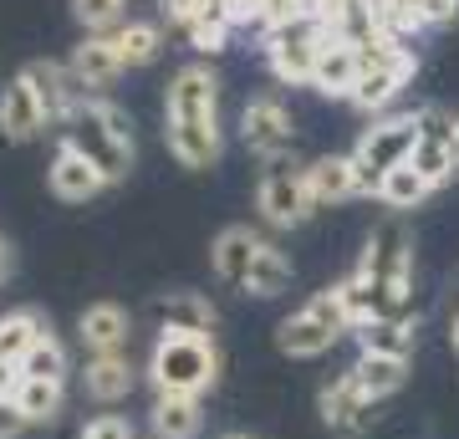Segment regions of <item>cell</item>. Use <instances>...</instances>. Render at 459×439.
<instances>
[{
	"label": "cell",
	"instance_id": "8d00e7d4",
	"mask_svg": "<svg viewBox=\"0 0 459 439\" xmlns=\"http://www.w3.org/2000/svg\"><path fill=\"white\" fill-rule=\"evenodd\" d=\"M159 11H164V16L174 21V26H184V21H189V16L199 11V0H159Z\"/></svg>",
	"mask_w": 459,
	"mask_h": 439
},
{
	"label": "cell",
	"instance_id": "30bf717a",
	"mask_svg": "<svg viewBox=\"0 0 459 439\" xmlns=\"http://www.w3.org/2000/svg\"><path fill=\"white\" fill-rule=\"evenodd\" d=\"M26 87L36 92V102H41V113H47V123H66V118L77 113L87 102V87L77 77H72V66H56V62H31L26 72Z\"/></svg>",
	"mask_w": 459,
	"mask_h": 439
},
{
	"label": "cell",
	"instance_id": "60d3db41",
	"mask_svg": "<svg viewBox=\"0 0 459 439\" xmlns=\"http://www.w3.org/2000/svg\"><path fill=\"white\" fill-rule=\"evenodd\" d=\"M77 439H98V435H92V429H82V435H77Z\"/></svg>",
	"mask_w": 459,
	"mask_h": 439
},
{
	"label": "cell",
	"instance_id": "ee69618b",
	"mask_svg": "<svg viewBox=\"0 0 459 439\" xmlns=\"http://www.w3.org/2000/svg\"><path fill=\"white\" fill-rule=\"evenodd\" d=\"M455 302H459V277H455Z\"/></svg>",
	"mask_w": 459,
	"mask_h": 439
},
{
	"label": "cell",
	"instance_id": "1f68e13d",
	"mask_svg": "<svg viewBox=\"0 0 459 439\" xmlns=\"http://www.w3.org/2000/svg\"><path fill=\"white\" fill-rule=\"evenodd\" d=\"M307 312H312V317H322V322H327L332 332H352V317H347L342 292H337V286H327V292H316L312 302H307Z\"/></svg>",
	"mask_w": 459,
	"mask_h": 439
},
{
	"label": "cell",
	"instance_id": "4316f807",
	"mask_svg": "<svg viewBox=\"0 0 459 439\" xmlns=\"http://www.w3.org/2000/svg\"><path fill=\"white\" fill-rule=\"evenodd\" d=\"M11 399L26 414V424H51L62 414V383H47V378H21V389Z\"/></svg>",
	"mask_w": 459,
	"mask_h": 439
},
{
	"label": "cell",
	"instance_id": "ba28073f",
	"mask_svg": "<svg viewBox=\"0 0 459 439\" xmlns=\"http://www.w3.org/2000/svg\"><path fill=\"white\" fill-rule=\"evenodd\" d=\"M240 144H246L250 154H261V159H286L291 144H296L291 113H286L276 98L246 102V113H240Z\"/></svg>",
	"mask_w": 459,
	"mask_h": 439
},
{
	"label": "cell",
	"instance_id": "7402d4cb",
	"mask_svg": "<svg viewBox=\"0 0 459 439\" xmlns=\"http://www.w3.org/2000/svg\"><path fill=\"white\" fill-rule=\"evenodd\" d=\"M307 184H312V199L316 205H332V199H347L358 195V174H352V154H327V159L307 163Z\"/></svg>",
	"mask_w": 459,
	"mask_h": 439
},
{
	"label": "cell",
	"instance_id": "44dd1931",
	"mask_svg": "<svg viewBox=\"0 0 459 439\" xmlns=\"http://www.w3.org/2000/svg\"><path fill=\"white\" fill-rule=\"evenodd\" d=\"M337 338H342V332H332V327L322 322V317H312V312H296V317H286V322L276 327L281 353H291V358H322Z\"/></svg>",
	"mask_w": 459,
	"mask_h": 439
},
{
	"label": "cell",
	"instance_id": "b9f144b4",
	"mask_svg": "<svg viewBox=\"0 0 459 439\" xmlns=\"http://www.w3.org/2000/svg\"><path fill=\"white\" fill-rule=\"evenodd\" d=\"M455 148H459V118H455Z\"/></svg>",
	"mask_w": 459,
	"mask_h": 439
},
{
	"label": "cell",
	"instance_id": "f546056e",
	"mask_svg": "<svg viewBox=\"0 0 459 439\" xmlns=\"http://www.w3.org/2000/svg\"><path fill=\"white\" fill-rule=\"evenodd\" d=\"M113 47H117V57H123V66H148L159 57V47H164V36H159L153 21H133L123 31H113Z\"/></svg>",
	"mask_w": 459,
	"mask_h": 439
},
{
	"label": "cell",
	"instance_id": "4dcf8cb0",
	"mask_svg": "<svg viewBox=\"0 0 459 439\" xmlns=\"http://www.w3.org/2000/svg\"><path fill=\"white\" fill-rule=\"evenodd\" d=\"M21 378H47V383H66V347L47 332V338H41L31 353L21 358Z\"/></svg>",
	"mask_w": 459,
	"mask_h": 439
},
{
	"label": "cell",
	"instance_id": "d6a6232c",
	"mask_svg": "<svg viewBox=\"0 0 459 439\" xmlns=\"http://www.w3.org/2000/svg\"><path fill=\"white\" fill-rule=\"evenodd\" d=\"M72 16L82 21L87 31H108L123 16V0H72Z\"/></svg>",
	"mask_w": 459,
	"mask_h": 439
},
{
	"label": "cell",
	"instance_id": "f35d334b",
	"mask_svg": "<svg viewBox=\"0 0 459 439\" xmlns=\"http://www.w3.org/2000/svg\"><path fill=\"white\" fill-rule=\"evenodd\" d=\"M5 271H11V256H5V245H0V281H5Z\"/></svg>",
	"mask_w": 459,
	"mask_h": 439
},
{
	"label": "cell",
	"instance_id": "5b68a950",
	"mask_svg": "<svg viewBox=\"0 0 459 439\" xmlns=\"http://www.w3.org/2000/svg\"><path fill=\"white\" fill-rule=\"evenodd\" d=\"M413 144H419V113H403V118H383L358 138L352 148V174H358V195H377V184L388 169L409 163Z\"/></svg>",
	"mask_w": 459,
	"mask_h": 439
},
{
	"label": "cell",
	"instance_id": "ac0fdd59",
	"mask_svg": "<svg viewBox=\"0 0 459 439\" xmlns=\"http://www.w3.org/2000/svg\"><path fill=\"white\" fill-rule=\"evenodd\" d=\"M358 77H362L358 47H347V41H337V36H332L327 51H322V62H316V72H312V87L322 92V98H352Z\"/></svg>",
	"mask_w": 459,
	"mask_h": 439
},
{
	"label": "cell",
	"instance_id": "d590c367",
	"mask_svg": "<svg viewBox=\"0 0 459 439\" xmlns=\"http://www.w3.org/2000/svg\"><path fill=\"white\" fill-rule=\"evenodd\" d=\"M26 429V414L16 408V399H0V439H16Z\"/></svg>",
	"mask_w": 459,
	"mask_h": 439
},
{
	"label": "cell",
	"instance_id": "e0dca14e",
	"mask_svg": "<svg viewBox=\"0 0 459 439\" xmlns=\"http://www.w3.org/2000/svg\"><path fill=\"white\" fill-rule=\"evenodd\" d=\"M66 66H72V77L82 82L87 92H92V87H113V82L128 72L123 57H117V47H113V36H87L82 47L72 51Z\"/></svg>",
	"mask_w": 459,
	"mask_h": 439
},
{
	"label": "cell",
	"instance_id": "ab89813d",
	"mask_svg": "<svg viewBox=\"0 0 459 439\" xmlns=\"http://www.w3.org/2000/svg\"><path fill=\"white\" fill-rule=\"evenodd\" d=\"M449 342H455V353H459V312H455V327H449Z\"/></svg>",
	"mask_w": 459,
	"mask_h": 439
},
{
	"label": "cell",
	"instance_id": "7bdbcfd3",
	"mask_svg": "<svg viewBox=\"0 0 459 439\" xmlns=\"http://www.w3.org/2000/svg\"><path fill=\"white\" fill-rule=\"evenodd\" d=\"M225 439H250V435H225Z\"/></svg>",
	"mask_w": 459,
	"mask_h": 439
},
{
	"label": "cell",
	"instance_id": "603a6c76",
	"mask_svg": "<svg viewBox=\"0 0 459 439\" xmlns=\"http://www.w3.org/2000/svg\"><path fill=\"white\" fill-rule=\"evenodd\" d=\"M47 332L51 327L41 322V312H5V317H0V363L21 368V358H26Z\"/></svg>",
	"mask_w": 459,
	"mask_h": 439
},
{
	"label": "cell",
	"instance_id": "e575fe53",
	"mask_svg": "<svg viewBox=\"0 0 459 439\" xmlns=\"http://www.w3.org/2000/svg\"><path fill=\"white\" fill-rule=\"evenodd\" d=\"M296 11H307V0H261V21H265V31H271L276 21H291Z\"/></svg>",
	"mask_w": 459,
	"mask_h": 439
},
{
	"label": "cell",
	"instance_id": "2e32d148",
	"mask_svg": "<svg viewBox=\"0 0 459 439\" xmlns=\"http://www.w3.org/2000/svg\"><path fill=\"white\" fill-rule=\"evenodd\" d=\"M413 66H419V62H413V51H409V57H398V62H388V66H373V72H362L347 102H352V108H362V113H383V108L398 98V87L413 77Z\"/></svg>",
	"mask_w": 459,
	"mask_h": 439
},
{
	"label": "cell",
	"instance_id": "6da1fadb",
	"mask_svg": "<svg viewBox=\"0 0 459 439\" xmlns=\"http://www.w3.org/2000/svg\"><path fill=\"white\" fill-rule=\"evenodd\" d=\"M169 148L184 169L220 159V77L204 62L179 66L169 82Z\"/></svg>",
	"mask_w": 459,
	"mask_h": 439
},
{
	"label": "cell",
	"instance_id": "836d02e7",
	"mask_svg": "<svg viewBox=\"0 0 459 439\" xmlns=\"http://www.w3.org/2000/svg\"><path fill=\"white\" fill-rule=\"evenodd\" d=\"M419 133H424V138H455V118L429 102V108H419Z\"/></svg>",
	"mask_w": 459,
	"mask_h": 439
},
{
	"label": "cell",
	"instance_id": "f1b7e54d",
	"mask_svg": "<svg viewBox=\"0 0 459 439\" xmlns=\"http://www.w3.org/2000/svg\"><path fill=\"white\" fill-rule=\"evenodd\" d=\"M429 189H434V184H429L424 174L413 169V163H398V169H388V174H383V184H377V199H383L388 210H413V205L429 195Z\"/></svg>",
	"mask_w": 459,
	"mask_h": 439
},
{
	"label": "cell",
	"instance_id": "4fadbf2b",
	"mask_svg": "<svg viewBox=\"0 0 459 439\" xmlns=\"http://www.w3.org/2000/svg\"><path fill=\"white\" fill-rule=\"evenodd\" d=\"M47 180H51V195L56 199H66V205H82V199H92L102 189V174L92 169V163L77 154V148H56V159H51V169H47Z\"/></svg>",
	"mask_w": 459,
	"mask_h": 439
},
{
	"label": "cell",
	"instance_id": "7c38bea8",
	"mask_svg": "<svg viewBox=\"0 0 459 439\" xmlns=\"http://www.w3.org/2000/svg\"><path fill=\"white\" fill-rule=\"evenodd\" d=\"M77 338H82V347L92 353V358H102V353H123V347H128V338H133L128 312L113 307V302L87 307L82 322H77Z\"/></svg>",
	"mask_w": 459,
	"mask_h": 439
},
{
	"label": "cell",
	"instance_id": "5bb4252c",
	"mask_svg": "<svg viewBox=\"0 0 459 439\" xmlns=\"http://www.w3.org/2000/svg\"><path fill=\"white\" fill-rule=\"evenodd\" d=\"M41 128H47V113H41L36 92L26 87V77L5 82V92H0V133H5L11 144H26V138H36Z\"/></svg>",
	"mask_w": 459,
	"mask_h": 439
},
{
	"label": "cell",
	"instance_id": "74e56055",
	"mask_svg": "<svg viewBox=\"0 0 459 439\" xmlns=\"http://www.w3.org/2000/svg\"><path fill=\"white\" fill-rule=\"evenodd\" d=\"M16 389H21V368H11V363H0V399H11Z\"/></svg>",
	"mask_w": 459,
	"mask_h": 439
},
{
	"label": "cell",
	"instance_id": "484cf974",
	"mask_svg": "<svg viewBox=\"0 0 459 439\" xmlns=\"http://www.w3.org/2000/svg\"><path fill=\"white\" fill-rule=\"evenodd\" d=\"M286 286H291V260L281 256V245L265 241L261 256H255V266H250L246 292H250V296H281Z\"/></svg>",
	"mask_w": 459,
	"mask_h": 439
},
{
	"label": "cell",
	"instance_id": "8992f818",
	"mask_svg": "<svg viewBox=\"0 0 459 439\" xmlns=\"http://www.w3.org/2000/svg\"><path fill=\"white\" fill-rule=\"evenodd\" d=\"M255 205H261L265 225H276V230L301 225V220L316 210L312 184H307V169H296L291 159H271L265 163V174H261V189H255Z\"/></svg>",
	"mask_w": 459,
	"mask_h": 439
},
{
	"label": "cell",
	"instance_id": "d6986e66",
	"mask_svg": "<svg viewBox=\"0 0 459 439\" xmlns=\"http://www.w3.org/2000/svg\"><path fill=\"white\" fill-rule=\"evenodd\" d=\"M138 373H133V363L123 353H102V358H87L82 368V389L87 399H98V404H117V399H128Z\"/></svg>",
	"mask_w": 459,
	"mask_h": 439
},
{
	"label": "cell",
	"instance_id": "ffe728a7",
	"mask_svg": "<svg viewBox=\"0 0 459 439\" xmlns=\"http://www.w3.org/2000/svg\"><path fill=\"white\" fill-rule=\"evenodd\" d=\"M148 419H153V439H195L204 424V408L189 393H153Z\"/></svg>",
	"mask_w": 459,
	"mask_h": 439
},
{
	"label": "cell",
	"instance_id": "277c9868",
	"mask_svg": "<svg viewBox=\"0 0 459 439\" xmlns=\"http://www.w3.org/2000/svg\"><path fill=\"white\" fill-rule=\"evenodd\" d=\"M62 133H66L62 144L77 148L108 184L123 180V174L133 169V144L117 138V128L108 123V102H82V108L62 123Z\"/></svg>",
	"mask_w": 459,
	"mask_h": 439
},
{
	"label": "cell",
	"instance_id": "9a60e30c",
	"mask_svg": "<svg viewBox=\"0 0 459 439\" xmlns=\"http://www.w3.org/2000/svg\"><path fill=\"white\" fill-rule=\"evenodd\" d=\"M153 322H159V332H199V338H210L214 307L199 292H169L153 302Z\"/></svg>",
	"mask_w": 459,
	"mask_h": 439
},
{
	"label": "cell",
	"instance_id": "52a82bcc",
	"mask_svg": "<svg viewBox=\"0 0 459 439\" xmlns=\"http://www.w3.org/2000/svg\"><path fill=\"white\" fill-rule=\"evenodd\" d=\"M368 281H394V286H413V235L403 220H383V225L368 235V250H362L358 266Z\"/></svg>",
	"mask_w": 459,
	"mask_h": 439
},
{
	"label": "cell",
	"instance_id": "8fae6325",
	"mask_svg": "<svg viewBox=\"0 0 459 439\" xmlns=\"http://www.w3.org/2000/svg\"><path fill=\"white\" fill-rule=\"evenodd\" d=\"M261 235L250 225H230L220 230V241H214L210 260H214V277L225 281V286H246L250 281V266H255V256H261Z\"/></svg>",
	"mask_w": 459,
	"mask_h": 439
},
{
	"label": "cell",
	"instance_id": "d4e9b609",
	"mask_svg": "<svg viewBox=\"0 0 459 439\" xmlns=\"http://www.w3.org/2000/svg\"><path fill=\"white\" fill-rule=\"evenodd\" d=\"M409 163L424 174L429 184H444V180H455L459 174V148H455V138H424V133H419Z\"/></svg>",
	"mask_w": 459,
	"mask_h": 439
},
{
	"label": "cell",
	"instance_id": "3957f363",
	"mask_svg": "<svg viewBox=\"0 0 459 439\" xmlns=\"http://www.w3.org/2000/svg\"><path fill=\"white\" fill-rule=\"evenodd\" d=\"M327 41H332L327 21L312 16V11H296L291 21H276V26L265 31V57H271L281 82H307V87H312V72H316V62H322Z\"/></svg>",
	"mask_w": 459,
	"mask_h": 439
},
{
	"label": "cell",
	"instance_id": "83f0119b",
	"mask_svg": "<svg viewBox=\"0 0 459 439\" xmlns=\"http://www.w3.org/2000/svg\"><path fill=\"white\" fill-rule=\"evenodd\" d=\"M362 353H383V358H413V322H362L358 327Z\"/></svg>",
	"mask_w": 459,
	"mask_h": 439
},
{
	"label": "cell",
	"instance_id": "7a4b0ae2",
	"mask_svg": "<svg viewBox=\"0 0 459 439\" xmlns=\"http://www.w3.org/2000/svg\"><path fill=\"white\" fill-rule=\"evenodd\" d=\"M148 378H153V393H189V399H199L220 378L214 338H199V332H159L153 358H148Z\"/></svg>",
	"mask_w": 459,
	"mask_h": 439
},
{
	"label": "cell",
	"instance_id": "cb8c5ba5",
	"mask_svg": "<svg viewBox=\"0 0 459 439\" xmlns=\"http://www.w3.org/2000/svg\"><path fill=\"white\" fill-rule=\"evenodd\" d=\"M347 373L358 378L362 389L383 399V393H398L409 383V358H383V353H358V363L347 368Z\"/></svg>",
	"mask_w": 459,
	"mask_h": 439
},
{
	"label": "cell",
	"instance_id": "9c48e42d",
	"mask_svg": "<svg viewBox=\"0 0 459 439\" xmlns=\"http://www.w3.org/2000/svg\"><path fill=\"white\" fill-rule=\"evenodd\" d=\"M316 404H322V419H327V429L332 435H368V429H373V393L362 389L358 378L352 373H342V378H332L327 389H322V399H316Z\"/></svg>",
	"mask_w": 459,
	"mask_h": 439
}]
</instances>
